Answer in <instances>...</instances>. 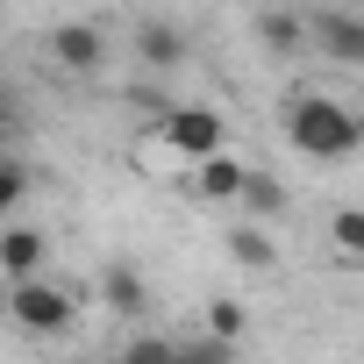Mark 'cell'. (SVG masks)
<instances>
[{
	"label": "cell",
	"instance_id": "obj_1",
	"mask_svg": "<svg viewBox=\"0 0 364 364\" xmlns=\"http://www.w3.org/2000/svg\"><path fill=\"white\" fill-rule=\"evenodd\" d=\"M286 136H293V150H307V157H321V164H343V157H357L364 122H357L343 100H328V93H300L293 114H286Z\"/></svg>",
	"mask_w": 364,
	"mask_h": 364
},
{
	"label": "cell",
	"instance_id": "obj_2",
	"mask_svg": "<svg viewBox=\"0 0 364 364\" xmlns=\"http://www.w3.org/2000/svg\"><path fill=\"white\" fill-rule=\"evenodd\" d=\"M8 314H15V328H29V336H65L72 321H79V300L65 293V286H50V279H8Z\"/></svg>",
	"mask_w": 364,
	"mask_h": 364
},
{
	"label": "cell",
	"instance_id": "obj_3",
	"mask_svg": "<svg viewBox=\"0 0 364 364\" xmlns=\"http://www.w3.org/2000/svg\"><path fill=\"white\" fill-rule=\"evenodd\" d=\"M157 143L171 150V157H208V150H222L229 143V122L215 114V107H164L157 114Z\"/></svg>",
	"mask_w": 364,
	"mask_h": 364
},
{
	"label": "cell",
	"instance_id": "obj_4",
	"mask_svg": "<svg viewBox=\"0 0 364 364\" xmlns=\"http://www.w3.org/2000/svg\"><path fill=\"white\" fill-rule=\"evenodd\" d=\"M307 43H321L336 65H364V22H357L350 8H321V15H307Z\"/></svg>",
	"mask_w": 364,
	"mask_h": 364
},
{
	"label": "cell",
	"instance_id": "obj_5",
	"mask_svg": "<svg viewBox=\"0 0 364 364\" xmlns=\"http://www.w3.org/2000/svg\"><path fill=\"white\" fill-rule=\"evenodd\" d=\"M43 257H50V236L8 215V229H0V279H29V272H43Z\"/></svg>",
	"mask_w": 364,
	"mask_h": 364
},
{
	"label": "cell",
	"instance_id": "obj_6",
	"mask_svg": "<svg viewBox=\"0 0 364 364\" xmlns=\"http://www.w3.org/2000/svg\"><path fill=\"white\" fill-rule=\"evenodd\" d=\"M50 58L65 65V72H100V58H107V36L93 29V22H58V36H50Z\"/></svg>",
	"mask_w": 364,
	"mask_h": 364
},
{
	"label": "cell",
	"instance_id": "obj_7",
	"mask_svg": "<svg viewBox=\"0 0 364 364\" xmlns=\"http://www.w3.org/2000/svg\"><path fill=\"white\" fill-rule=\"evenodd\" d=\"M236 178H243V164H236L229 150H208V157H193V171H186V193L208 200V208H222V200H236Z\"/></svg>",
	"mask_w": 364,
	"mask_h": 364
},
{
	"label": "cell",
	"instance_id": "obj_8",
	"mask_svg": "<svg viewBox=\"0 0 364 364\" xmlns=\"http://www.w3.org/2000/svg\"><path fill=\"white\" fill-rule=\"evenodd\" d=\"M143 300H150L143 272H136L129 257H114V264L100 272V307H107V314H143Z\"/></svg>",
	"mask_w": 364,
	"mask_h": 364
},
{
	"label": "cell",
	"instance_id": "obj_9",
	"mask_svg": "<svg viewBox=\"0 0 364 364\" xmlns=\"http://www.w3.org/2000/svg\"><path fill=\"white\" fill-rule=\"evenodd\" d=\"M236 208L264 222V215H279V208H286V186H279L272 171H257V164H243V178H236Z\"/></svg>",
	"mask_w": 364,
	"mask_h": 364
},
{
	"label": "cell",
	"instance_id": "obj_10",
	"mask_svg": "<svg viewBox=\"0 0 364 364\" xmlns=\"http://www.w3.org/2000/svg\"><path fill=\"white\" fill-rule=\"evenodd\" d=\"M136 58L157 65V72H171V65H186V36H178L171 22H143L136 29Z\"/></svg>",
	"mask_w": 364,
	"mask_h": 364
},
{
	"label": "cell",
	"instance_id": "obj_11",
	"mask_svg": "<svg viewBox=\"0 0 364 364\" xmlns=\"http://www.w3.org/2000/svg\"><path fill=\"white\" fill-rule=\"evenodd\" d=\"M257 36H264V50L293 58V50H307V15H286V8H264V15H257Z\"/></svg>",
	"mask_w": 364,
	"mask_h": 364
},
{
	"label": "cell",
	"instance_id": "obj_12",
	"mask_svg": "<svg viewBox=\"0 0 364 364\" xmlns=\"http://www.w3.org/2000/svg\"><path fill=\"white\" fill-rule=\"evenodd\" d=\"M22 200H29V164H22L8 143H0V222L22 215Z\"/></svg>",
	"mask_w": 364,
	"mask_h": 364
},
{
	"label": "cell",
	"instance_id": "obj_13",
	"mask_svg": "<svg viewBox=\"0 0 364 364\" xmlns=\"http://www.w3.org/2000/svg\"><path fill=\"white\" fill-rule=\"evenodd\" d=\"M229 250H236V264H250V272H272V264H279V243H272L264 229H236Z\"/></svg>",
	"mask_w": 364,
	"mask_h": 364
},
{
	"label": "cell",
	"instance_id": "obj_14",
	"mask_svg": "<svg viewBox=\"0 0 364 364\" xmlns=\"http://www.w3.org/2000/svg\"><path fill=\"white\" fill-rule=\"evenodd\" d=\"M328 243H336V257H364V215H357V208H336Z\"/></svg>",
	"mask_w": 364,
	"mask_h": 364
},
{
	"label": "cell",
	"instance_id": "obj_15",
	"mask_svg": "<svg viewBox=\"0 0 364 364\" xmlns=\"http://www.w3.org/2000/svg\"><path fill=\"white\" fill-rule=\"evenodd\" d=\"M208 336L236 343V336H243V307H236V300H215V307H208Z\"/></svg>",
	"mask_w": 364,
	"mask_h": 364
},
{
	"label": "cell",
	"instance_id": "obj_16",
	"mask_svg": "<svg viewBox=\"0 0 364 364\" xmlns=\"http://www.w3.org/2000/svg\"><path fill=\"white\" fill-rule=\"evenodd\" d=\"M178 357V343H157V336H136L129 343V364H171Z\"/></svg>",
	"mask_w": 364,
	"mask_h": 364
},
{
	"label": "cell",
	"instance_id": "obj_17",
	"mask_svg": "<svg viewBox=\"0 0 364 364\" xmlns=\"http://www.w3.org/2000/svg\"><path fill=\"white\" fill-rule=\"evenodd\" d=\"M0 143H8V122H0Z\"/></svg>",
	"mask_w": 364,
	"mask_h": 364
}]
</instances>
